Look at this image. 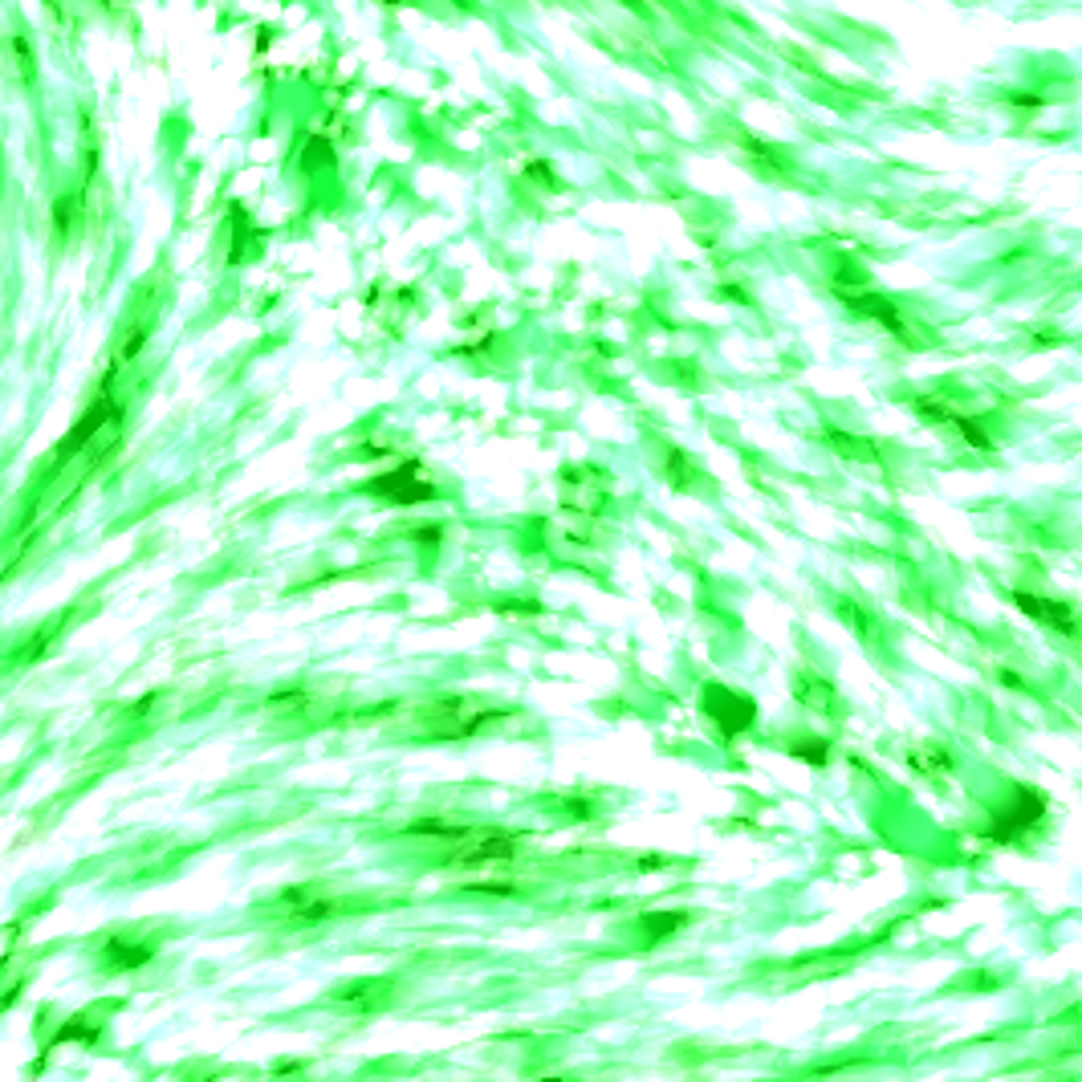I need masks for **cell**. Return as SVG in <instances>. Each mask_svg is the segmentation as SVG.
I'll list each match as a JSON object with an SVG mask.
<instances>
[{"label": "cell", "mask_w": 1082, "mask_h": 1082, "mask_svg": "<svg viewBox=\"0 0 1082 1082\" xmlns=\"http://www.w3.org/2000/svg\"><path fill=\"white\" fill-rule=\"evenodd\" d=\"M834 297H843L847 302V310L851 314H859V318H867V322H875L879 330H887L895 342H904V346H916L920 338H916V330H912V318L899 310V302L895 297H887L883 289H875V285H867V277H863V269L855 265V261H843V269L834 273Z\"/></svg>", "instance_id": "6da1fadb"}, {"label": "cell", "mask_w": 1082, "mask_h": 1082, "mask_svg": "<svg viewBox=\"0 0 1082 1082\" xmlns=\"http://www.w3.org/2000/svg\"><path fill=\"white\" fill-rule=\"evenodd\" d=\"M1046 814H1050V802L1038 786H1009L993 802V810L981 826V838L993 847H1017V843H1026L1034 830H1042Z\"/></svg>", "instance_id": "7a4b0ae2"}, {"label": "cell", "mask_w": 1082, "mask_h": 1082, "mask_svg": "<svg viewBox=\"0 0 1082 1082\" xmlns=\"http://www.w3.org/2000/svg\"><path fill=\"white\" fill-rule=\"evenodd\" d=\"M700 716L712 725V733L720 741H741L757 729L761 708L749 692L729 688V684H704L700 688Z\"/></svg>", "instance_id": "3957f363"}, {"label": "cell", "mask_w": 1082, "mask_h": 1082, "mask_svg": "<svg viewBox=\"0 0 1082 1082\" xmlns=\"http://www.w3.org/2000/svg\"><path fill=\"white\" fill-rule=\"evenodd\" d=\"M118 419H123V407H118V399H114V387H110V379H106V387H102V391H98V399H94V403H90V407L82 411V419H78V424L70 428V436H66L62 444L53 448V460H49V476H53L57 468H66V464H70V460H74L78 452H86V448H90V444H94V440H98L102 432H110V428L118 424Z\"/></svg>", "instance_id": "277c9868"}, {"label": "cell", "mask_w": 1082, "mask_h": 1082, "mask_svg": "<svg viewBox=\"0 0 1082 1082\" xmlns=\"http://www.w3.org/2000/svg\"><path fill=\"white\" fill-rule=\"evenodd\" d=\"M521 855V843L509 834V830H472L464 843L448 847V863L452 867H464V871H476V867H505Z\"/></svg>", "instance_id": "5b68a950"}, {"label": "cell", "mask_w": 1082, "mask_h": 1082, "mask_svg": "<svg viewBox=\"0 0 1082 1082\" xmlns=\"http://www.w3.org/2000/svg\"><path fill=\"white\" fill-rule=\"evenodd\" d=\"M363 493L383 497V501H391V505H424V501H436V497H440V489L424 476V468H419L415 460H403V464H395L391 472L367 480Z\"/></svg>", "instance_id": "8992f818"}, {"label": "cell", "mask_w": 1082, "mask_h": 1082, "mask_svg": "<svg viewBox=\"0 0 1082 1082\" xmlns=\"http://www.w3.org/2000/svg\"><path fill=\"white\" fill-rule=\"evenodd\" d=\"M1009 603H1013L1021 615H1026V619H1034V623H1042L1046 631H1054V635H1066V639L1082 635V623H1078L1074 607L1062 603V598H1054V594H1038V590L1017 586V590H1009Z\"/></svg>", "instance_id": "52a82bcc"}, {"label": "cell", "mask_w": 1082, "mask_h": 1082, "mask_svg": "<svg viewBox=\"0 0 1082 1082\" xmlns=\"http://www.w3.org/2000/svg\"><path fill=\"white\" fill-rule=\"evenodd\" d=\"M277 908H281L277 920L289 924H326L342 912V899L330 895L326 887H285L277 895Z\"/></svg>", "instance_id": "ba28073f"}, {"label": "cell", "mask_w": 1082, "mask_h": 1082, "mask_svg": "<svg viewBox=\"0 0 1082 1082\" xmlns=\"http://www.w3.org/2000/svg\"><path fill=\"white\" fill-rule=\"evenodd\" d=\"M98 960H102V969H110V973H135V969L151 965L155 948L143 944V940H131V936H106L102 948H98Z\"/></svg>", "instance_id": "9c48e42d"}, {"label": "cell", "mask_w": 1082, "mask_h": 1082, "mask_svg": "<svg viewBox=\"0 0 1082 1082\" xmlns=\"http://www.w3.org/2000/svg\"><path fill=\"white\" fill-rule=\"evenodd\" d=\"M472 830H476L472 822H452V818H415V822H407V834H415V838H436V843H448V847L464 843Z\"/></svg>", "instance_id": "30bf717a"}, {"label": "cell", "mask_w": 1082, "mask_h": 1082, "mask_svg": "<svg viewBox=\"0 0 1082 1082\" xmlns=\"http://www.w3.org/2000/svg\"><path fill=\"white\" fill-rule=\"evenodd\" d=\"M635 924L643 932V944H659V940H668L688 928V912H643Z\"/></svg>", "instance_id": "8fae6325"}, {"label": "cell", "mask_w": 1082, "mask_h": 1082, "mask_svg": "<svg viewBox=\"0 0 1082 1082\" xmlns=\"http://www.w3.org/2000/svg\"><path fill=\"white\" fill-rule=\"evenodd\" d=\"M790 757H798V761H806V765H826L830 761V741L826 737H798V741H790Z\"/></svg>", "instance_id": "7c38bea8"}, {"label": "cell", "mask_w": 1082, "mask_h": 1082, "mask_svg": "<svg viewBox=\"0 0 1082 1082\" xmlns=\"http://www.w3.org/2000/svg\"><path fill=\"white\" fill-rule=\"evenodd\" d=\"M147 338H151L147 326H131V334L123 338V346H118V354H114V367H123V363H131V358H139V350L147 346Z\"/></svg>", "instance_id": "4fadbf2b"}, {"label": "cell", "mask_w": 1082, "mask_h": 1082, "mask_svg": "<svg viewBox=\"0 0 1082 1082\" xmlns=\"http://www.w3.org/2000/svg\"><path fill=\"white\" fill-rule=\"evenodd\" d=\"M330 159H334V151H330V143H326L322 135H314V139L306 143V151H302V167H306V171L330 167Z\"/></svg>", "instance_id": "5bb4252c"}, {"label": "cell", "mask_w": 1082, "mask_h": 1082, "mask_svg": "<svg viewBox=\"0 0 1082 1082\" xmlns=\"http://www.w3.org/2000/svg\"><path fill=\"white\" fill-rule=\"evenodd\" d=\"M1013 110H1046V94H1038V90H1009V98H1005Z\"/></svg>", "instance_id": "9a60e30c"}, {"label": "cell", "mask_w": 1082, "mask_h": 1082, "mask_svg": "<svg viewBox=\"0 0 1082 1082\" xmlns=\"http://www.w3.org/2000/svg\"><path fill=\"white\" fill-rule=\"evenodd\" d=\"M74 208H78V196H62L53 204V224H57V232H66L70 224H74Z\"/></svg>", "instance_id": "2e32d148"}, {"label": "cell", "mask_w": 1082, "mask_h": 1082, "mask_svg": "<svg viewBox=\"0 0 1082 1082\" xmlns=\"http://www.w3.org/2000/svg\"><path fill=\"white\" fill-rule=\"evenodd\" d=\"M525 175H533V179H546V184H554V171H550V163H541V159H537V163H529V167H525Z\"/></svg>", "instance_id": "e0dca14e"}, {"label": "cell", "mask_w": 1082, "mask_h": 1082, "mask_svg": "<svg viewBox=\"0 0 1082 1082\" xmlns=\"http://www.w3.org/2000/svg\"><path fill=\"white\" fill-rule=\"evenodd\" d=\"M391 5H411V0H391Z\"/></svg>", "instance_id": "ac0fdd59"}]
</instances>
